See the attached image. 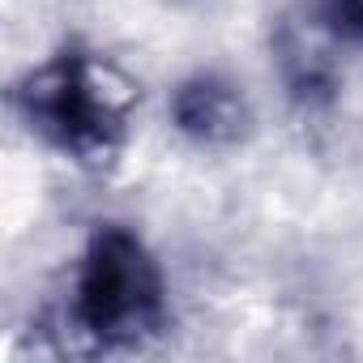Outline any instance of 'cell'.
Instances as JSON below:
<instances>
[{
  "label": "cell",
  "mask_w": 363,
  "mask_h": 363,
  "mask_svg": "<svg viewBox=\"0 0 363 363\" xmlns=\"http://www.w3.org/2000/svg\"><path fill=\"white\" fill-rule=\"evenodd\" d=\"M316 26L350 48H363V0H316Z\"/></svg>",
  "instance_id": "277c9868"
},
{
  "label": "cell",
  "mask_w": 363,
  "mask_h": 363,
  "mask_svg": "<svg viewBox=\"0 0 363 363\" xmlns=\"http://www.w3.org/2000/svg\"><path fill=\"white\" fill-rule=\"evenodd\" d=\"M171 120L197 145H235L252 133V107L223 73H197L179 82L171 94Z\"/></svg>",
  "instance_id": "3957f363"
},
{
  "label": "cell",
  "mask_w": 363,
  "mask_h": 363,
  "mask_svg": "<svg viewBox=\"0 0 363 363\" xmlns=\"http://www.w3.org/2000/svg\"><path fill=\"white\" fill-rule=\"evenodd\" d=\"M69 329L86 350H137L167 329V278L141 235L94 227L73 274Z\"/></svg>",
  "instance_id": "7a4b0ae2"
},
{
  "label": "cell",
  "mask_w": 363,
  "mask_h": 363,
  "mask_svg": "<svg viewBox=\"0 0 363 363\" xmlns=\"http://www.w3.org/2000/svg\"><path fill=\"white\" fill-rule=\"evenodd\" d=\"M137 86L94 52L69 43L13 86V111L56 154L107 167L128 141Z\"/></svg>",
  "instance_id": "6da1fadb"
}]
</instances>
